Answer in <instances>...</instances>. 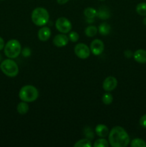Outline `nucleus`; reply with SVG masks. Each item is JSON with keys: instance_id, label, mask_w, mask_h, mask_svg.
Listing matches in <instances>:
<instances>
[{"instance_id": "nucleus-6", "label": "nucleus", "mask_w": 146, "mask_h": 147, "mask_svg": "<svg viewBox=\"0 0 146 147\" xmlns=\"http://www.w3.org/2000/svg\"><path fill=\"white\" fill-rule=\"evenodd\" d=\"M55 27L60 32L63 33V34H67L72 30V24L68 19L62 17H59L56 20Z\"/></svg>"}, {"instance_id": "nucleus-4", "label": "nucleus", "mask_w": 146, "mask_h": 147, "mask_svg": "<svg viewBox=\"0 0 146 147\" xmlns=\"http://www.w3.org/2000/svg\"><path fill=\"white\" fill-rule=\"evenodd\" d=\"M4 51V54L8 58H17L21 53V44L18 40L15 39L9 40L5 44Z\"/></svg>"}, {"instance_id": "nucleus-19", "label": "nucleus", "mask_w": 146, "mask_h": 147, "mask_svg": "<svg viewBox=\"0 0 146 147\" xmlns=\"http://www.w3.org/2000/svg\"><path fill=\"white\" fill-rule=\"evenodd\" d=\"M130 146L132 147H146V142L143 139L140 138H136L133 139L130 143Z\"/></svg>"}, {"instance_id": "nucleus-26", "label": "nucleus", "mask_w": 146, "mask_h": 147, "mask_svg": "<svg viewBox=\"0 0 146 147\" xmlns=\"http://www.w3.org/2000/svg\"><path fill=\"white\" fill-rule=\"evenodd\" d=\"M21 53H22L24 57H29L31 55V50L29 47H25V48L21 50Z\"/></svg>"}, {"instance_id": "nucleus-9", "label": "nucleus", "mask_w": 146, "mask_h": 147, "mask_svg": "<svg viewBox=\"0 0 146 147\" xmlns=\"http://www.w3.org/2000/svg\"><path fill=\"white\" fill-rule=\"evenodd\" d=\"M117 86V80L113 76H108L104 79L102 83V88L105 91L111 92L116 88Z\"/></svg>"}, {"instance_id": "nucleus-11", "label": "nucleus", "mask_w": 146, "mask_h": 147, "mask_svg": "<svg viewBox=\"0 0 146 147\" xmlns=\"http://www.w3.org/2000/svg\"><path fill=\"white\" fill-rule=\"evenodd\" d=\"M51 36V30L48 27H42L39 30L37 33V37L42 42H46L50 38Z\"/></svg>"}, {"instance_id": "nucleus-32", "label": "nucleus", "mask_w": 146, "mask_h": 147, "mask_svg": "<svg viewBox=\"0 0 146 147\" xmlns=\"http://www.w3.org/2000/svg\"><path fill=\"white\" fill-rule=\"evenodd\" d=\"M99 1H105V0H99Z\"/></svg>"}, {"instance_id": "nucleus-12", "label": "nucleus", "mask_w": 146, "mask_h": 147, "mask_svg": "<svg viewBox=\"0 0 146 147\" xmlns=\"http://www.w3.org/2000/svg\"><path fill=\"white\" fill-rule=\"evenodd\" d=\"M133 57L137 63L141 64L146 63V50L143 49L137 50L133 53Z\"/></svg>"}, {"instance_id": "nucleus-14", "label": "nucleus", "mask_w": 146, "mask_h": 147, "mask_svg": "<svg viewBox=\"0 0 146 147\" xmlns=\"http://www.w3.org/2000/svg\"><path fill=\"white\" fill-rule=\"evenodd\" d=\"M111 27L107 22H102L100 24L98 27V31L102 35H107L110 32Z\"/></svg>"}, {"instance_id": "nucleus-3", "label": "nucleus", "mask_w": 146, "mask_h": 147, "mask_svg": "<svg viewBox=\"0 0 146 147\" xmlns=\"http://www.w3.org/2000/svg\"><path fill=\"white\" fill-rule=\"evenodd\" d=\"M19 97L22 101L31 103L38 98L39 91L34 86L31 85H27L20 89L19 92Z\"/></svg>"}, {"instance_id": "nucleus-29", "label": "nucleus", "mask_w": 146, "mask_h": 147, "mask_svg": "<svg viewBox=\"0 0 146 147\" xmlns=\"http://www.w3.org/2000/svg\"><path fill=\"white\" fill-rule=\"evenodd\" d=\"M69 1V0H57V2L60 5H63V4H65L66 3H67Z\"/></svg>"}, {"instance_id": "nucleus-5", "label": "nucleus", "mask_w": 146, "mask_h": 147, "mask_svg": "<svg viewBox=\"0 0 146 147\" xmlns=\"http://www.w3.org/2000/svg\"><path fill=\"white\" fill-rule=\"evenodd\" d=\"M0 69L5 76L9 78H14L18 75L19 67L15 61L12 59H6L0 65Z\"/></svg>"}, {"instance_id": "nucleus-18", "label": "nucleus", "mask_w": 146, "mask_h": 147, "mask_svg": "<svg viewBox=\"0 0 146 147\" xmlns=\"http://www.w3.org/2000/svg\"><path fill=\"white\" fill-rule=\"evenodd\" d=\"M136 12L140 16H146V2H140L136 6Z\"/></svg>"}, {"instance_id": "nucleus-27", "label": "nucleus", "mask_w": 146, "mask_h": 147, "mask_svg": "<svg viewBox=\"0 0 146 147\" xmlns=\"http://www.w3.org/2000/svg\"><path fill=\"white\" fill-rule=\"evenodd\" d=\"M124 55L126 57H127V58H130V57L133 56V53H132V51H130V50H127L126 51H125Z\"/></svg>"}, {"instance_id": "nucleus-10", "label": "nucleus", "mask_w": 146, "mask_h": 147, "mask_svg": "<svg viewBox=\"0 0 146 147\" xmlns=\"http://www.w3.org/2000/svg\"><path fill=\"white\" fill-rule=\"evenodd\" d=\"M69 38L65 34H58L53 39V44L57 47H62L68 44Z\"/></svg>"}, {"instance_id": "nucleus-22", "label": "nucleus", "mask_w": 146, "mask_h": 147, "mask_svg": "<svg viewBox=\"0 0 146 147\" xmlns=\"http://www.w3.org/2000/svg\"><path fill=\"white\" fill-rule=\"evenodd\" d=\"M97 17L100 19H102V20H107L110 17V12H109L108 10L107 9L102 8L100 9L98 11H97Z\"/></svg>"}, {"instance_id": "nucleus-23", "label": "nucleus", "mask_w": 146, "mask_h": 147, "mask_svg": "<svg viewBox=\"0 0 146 147\" xmlns=\"http://www.w3.org/2000/svg\"><path fill=\"white\" fill-rule=\"evenodd\" d=\"M102 100L103 103L105 105L111 104L112 102H113V95H112L111 93H109V92L104 93L102 96Z\"/></svg>"}, {"instance_id": "nucleus-28", "label": "nucleus", "mask_w": 146, "mask_h": 147, "mask_svg": "<svg viewBox=\"0 0 146 147\" xmlns=\"http://www.w3.org/2000/svg\"><path fill=\"white\" fill-rule=\"evenodd\" d=\"M4 46H5V42H4V39L1 37H0V51L4 50Z\"/></svg>"}, {"instance_id": "nucleus-33", "label": "nucleus", "mask_w": 146, "mask_h": 147, "mask_svg": "<svg viewBox=\"0 0 146 147\" xmlns=\"http://www.w3.org/2000/svg\"><path fill=\"white\" fill-rule=\"evenodd\" d=\"M1 1H4V0H1Z\"/></svg>"}, {"instance_id": "nucleus-20", "label": "nucleus", "mask_w": 146, "mask_h": 147, "mask_svg": "<svg viewBox=\"0 0 146 147\" xmlns=\"http://www.w3.org/2000/svg\"><path fill=\"white\" fill-rule=\"evenodd\" d=\"M74 147H91L92 143L89 139H82L77 141L74 144Z\"/></svg>"}, {"instance_id": "nucleus-8", "label": "nucleus", "mask_w": 146, "mask_h": 147, "mask_svg": "<svg viewBox=\"0 0 146 147\" xmlns=\"http://www.w3.org/2000/svg\"><path fill=\"white\" fill-rule=\"evenodd\" d=\"M90 51L94 55H100L103 53L104 49V42L101 40L95 39L92 40V42L90 44Z\"/></svg>"}, {"instance_id": "nucleus-13", "label": "nucleus", "mask_w": 146, "mask_h": 147, "mask_svg": "<svg viewBox=\"0 0 146 147\" xmlns=\"http://www.w3.org/2000/svg\"><path fill=\"white\" fill-rule=\"evenodd\" d=\"M109 129L104 124H98L95 127V133L100 138H105L109 135Z\"/></svg>"}, {"instance_id": "nucleus-1", "label": "nucleus", "mask_w": 146, "mask_h": 147, "mask_svg": "<svg viewBox=\"0 0 146 147\" xmlns=\"http://www.w3.org/2000/svg\"><path fill=\"white\" fill-rule=\"evenodd\" d=\"M109 144L113 147H126L130 143L127 132L121 126H115L109 132Z\"/></svg>"}, {"instance_id": "nucleus-2", "label": "nucleus", "mask_w": 146, "mask_h": 147, "mask_svg": "<svg viewBox=\"0 0 146 147\" xmlns=\"http://www.w3.org/2000/svg\"><path fill=\"white\" fill-rule=\"evenodd\" d=\"M32 22L38 27H43L50 20V14L44 7H37L31 12Z\"/></svg>"}, {"instance_id": "nucleus-31", "label": "nucleus", "mask_w": 146, "mask_h": 147, "mask_svg": "<svg viewBox=\"0 0 146 147\" xmlns=\"http://www.w3.org/2000/svg\"><path fill=\"white\" fill-rule=\"evenodd\" d=\"M1 59H2V57H1V54H0V62H1Z\"/></svg>"}, {"instance_id": "nucleus-21", "label": "nucleus", "mask_w": 146, "mask_h": 147, "mask_svg": "<svg viewBox=\"0 0 146 147\" xmlns=\"http://www.w3.org/2000/svg\"><path fill=\"white\" fill-rule=\"evenodd\" d=\"M109 142L106 140L104 138H100L94 142L93 146L94 147H108Z\"/></svg>"}, {"instance_id": "nucleus-17", "label": "nucleus", "mask_w": 146, "mask_h": 147, "mask_svg": "<svg viewBox=\"0 0 146 147\" xmlns=\"http://www.w3.org/2000/svg\"><path fill=\"white\" fill-rule=\"evenodd\" d=\"M97 28L95 26H88L85 28L84 30V33H85L86 35L89 37H93L97 34Z\"/></svg>"}, {"instance_id": "nucleus-7", "label": "nucleus", "mask_w": 146, "mask_h": 147, "mask_svg": "<svg viewBox=\"0 0 146 147\" xmlns=\"http://www.w3.org/2000/svg\"><path fill=\"white\" fill-rule=\"evenodd\" d=\"M74 53L80 59H87L90 55V48L84 43H78L74 47Z\"/></svg>"}, {"instance_id": "nucleus-16", "label": "nucleus", "mask_w": 146, "mask_h": 147, "mask_svg": "<svg viewBox=\"0 0 146 147\" xmlns=\"http://www.w3.org/2000/svg\"><path fill=\"white\" fill-rule=\"evenodd\" d=\"M97 11L93 7H87L84 10V15L87 17V19L90 20H92L94 17L97 16Z\"/></svg>"}, {"instance_id": "nucleus-30", "label": "nucleus", "mask_w": 146, "mask_h": 147, "mask_svg": "<svg viewBox=\"0 0 146 147\" xmlns=\"http://www.w3.org/2000/svg\"><path fill=\"white\" fill-rule=\"evenodd\" d=\"M143 24H144L145 25H146V16H145V17L143 19Z\"/></svg>"}, {"instance_id": "nucleus-15", "label": "nucleus", "mask_w": 146, "mask_h": 147, "mask_svg": "<svg viewBox=\"0 0 146 147\" xmlns=\"http://www.w3.org/2000/svg\"><path fill=\"white\" fill-rule=\"evenodd\" d=\"M17 111L19 114H26L29 111V105L27 104V102H24L21 100V102L19 103V104L17 105Z\"/></svg>"}, {"instance_id": "nucleus-25", "label": "nucleus", "mask_w": 146, "mask_h": 147, "mask_svg": "<svg viewBox=\"0 0 146 147\" xmlns=\"http://www.w3.org/2000/svg\"><path fill=\"white\" fill-rule=\"evenodd\" d=\"M140 125L142 127L146 129V114H144L140 119Z\"/></svg>"}, {"instance_id": "nucleus-24", "label": "nucleus", "mask_w": 146, "mask_h": 147, "mask_svg": "<svg viewBox=\"0 0 146 147\" xmlns=\"http://www.w3.org/2000/svg\"><path fill=\"white\" fill-rule=\"evenodd\" d=\"M68 38L69 40L71 42H76L78 41L79 38H80V36H79L78 33H77V32L72 31L69 32Z\"/></svg>"}]
</instances>
